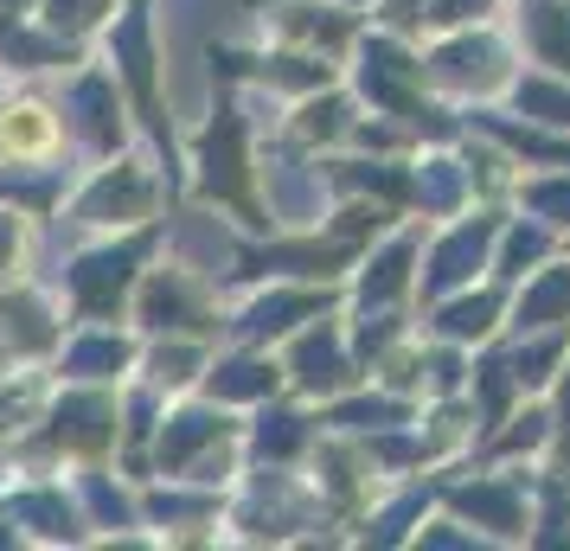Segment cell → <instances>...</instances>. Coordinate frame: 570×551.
<instances>
[{
  "label": "cell",
  "mask_w": 570,
  "mask_h": 551,
  "mask_svg": "<svg viewBox=\"0 0 570 551\" xmlns=\"http://www.w3.org/2000/svg\"><path fill=\"white\" fill-rule=\"evenodd\" d=\"M0 155L7 160H52L58 155V116L46 104H32V97L7 104L0 109Z\"/></svg>",
  "instance_id": "obj_1"
},
{
  "label": "cell",
  "mask_w": 570,
  "mask_h": 551,
  "mask_svg": "<svg viewBox=\"0 0 570 551\" xmlns=\"http://www.w3.org/2000/svg\"><path fill=\"white\" fill-rule=\"evenodd\" d=\"M532 52L544 58V65H558V71H570V7H558V0H532Z\"/></svg>",
  "instance_id": "obj_2"
},
{
  "label": "cell",
  "mask_w": 570,
  "mask_h": 551,
  "mask_svg": "<svg viewBox=\"0 0 570 551\" xmlns=\"http://www.w3.org/2000/svg\"><path fill=\"white\" fill-rule=\"evenodd\" d=\"M558 315H570V269H544L539 289L525 295L519 321H525V327H544V321H558Z\"/></svg>",
  "instance_id": "obj_3"
},
{
  "label": "cell",
  "mask_w": 570,
  "mask_h": 551,
  "mask_svg": "<svg viewBox=\"0 0 570 551\" xmlns=\"http://www.w3.org/2000/svg\"><path fill=\"white\" fill-rule=\"evenodd\" d=\"M519 104L551 129H570V90H558V83H519Z\"/></svg>",
  "instance_id": "obj_4"
},
{
  "label": "cell",
  "mask_w": 570,
  "mask_h": 551,
  "mask_svg": "<svg viewBox=\"0 0 570 551\" xmlns=\"http://www.w3.org/2000/svg\"><path fill=\"white\" fill-rule=\"evenodd\" d=\"M481 237H488V225H474V232H468L462 244H449V257H442V283H455V276H468V263L481 257Z\"/></svg>",
  "instance_id": "obj_5"
},
{
  "label": "cell",
  "mask_w": 570,
  "mask_h": 551,
  "mask_svg": "<svg viewBox=\"0 0 570 551\" xmlns=\"http://www.w3.org/2000/svg\"><path fill=\"white\" fill-rule=\"evenodd\" d=\"M532 211H544V218H558V225H570V180L532 186Z\"/></svg>",
  "instance_id": "obj_6"
},
{
  "label": "cell",
  "mask_w": 570,
  "mask_h": 551,
  "mask_svg": "<svg viewBox=\"0 0 570 551\" xmlns=\"http://www.w3.org/2000/svg\"><path fill=\"white\" fill-rule=\"evenodd\" d=\"M488 315H493V302H468V308H455V315H449V327H455V334H481V327H488Z\"/></svg>",
  "instance_id": "obj_7"
},
{
  "label": "cell",
  "mask_w": 570,
  "mask_h": 551,
  "mask_svg": "<svg viewBox=\"0 0 570 551\" xmlns=\"http://www.w3.org/2000/svg\"><path fill=\"white\" fill-rule=\"evenodd\" d=\"M544 250V237H532V232H519L513 237V250H507V276H519V263H532Z\"/></svg>",
  "instance_id": "obj_8"
},
{
  "label": "cell",
  "mask_w": 570,
  "mask_h": 551,
  "mask_svg": "<svg viewBox=\"0 0 570 551\" xmlns=\"http://www.w3.org/2000/svg\"><path fill=\"white\" fill-rule=\"evenodd\" d=\"M468 7H488V0H442L436 20H468Z\"/></svg>",
  "instance_id": "obj_9"
},
{
  "label": "cell",
  "mask_w": 570,
  "mask_h": 551,
  "mask_svg": "<svg viewBox=\"0 0 570 551\" xmlns=\"http://www.w3.org/2000/svg\"><path fill=\"white\" fill-rule=\"evenodd\" d=\"M564 436H570V378H564Z\"/></svg>",
  "instance_id": "obj_10"
}]
</instances>
